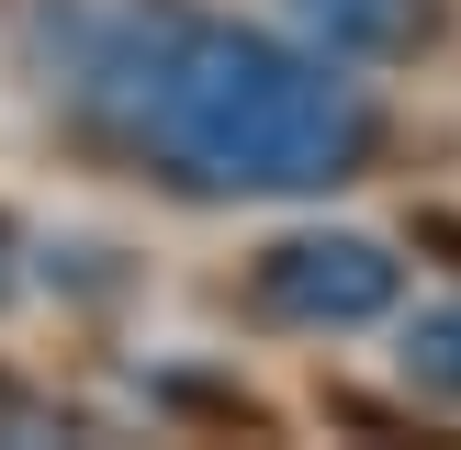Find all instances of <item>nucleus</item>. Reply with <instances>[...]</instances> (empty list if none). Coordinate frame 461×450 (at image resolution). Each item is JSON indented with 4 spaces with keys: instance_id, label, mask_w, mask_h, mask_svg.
I'll return each mask as SVG.
<instances>
[{
    "instance_id": "nucleus-4",
    "label": "nucleus",
    "mask_w": 461,
    "mask_h": 450,
    "mask_svg": "<svg viewBox=\"0 0 461 450\" xmlns=\"http://www.w3.org/2000/svg\"><path fill=\"white\" fill-rule=\"evenodd\" d=\"M394 360H405L417 394L461 405V304H417V315H405V338H394Z\"/></svg>"
},
{
    "instance_id": "nucleus-3",
    "label": "nucleus",
    "mask_w": 461,
    "mask_h": 450,
    "mask_svg": "<svg viewBox=\"0 0 461 450\" xmlns=\"http://www.w3.org/2000/svg\"><path fill=\"white\" fill-rule=\"evenodd\" d=\"M293 22L338 68H405L450 34V0H293Z\"/></svg>"
},
{
    "instance_id": "nucleus-1",
    "label": "nucleus",
    "mask_w": 461,
    "mask_h": 450,
    "mask_svg": "<svg viewBox=\"0 0 461 450\" xmlns=\"http://www.w3.org/2000/svg\"><path fill=\"white\" fill-rule=\"evenodd\" d=\"M79 102L180 192H338L372 158V102L338 79V57L282 45L259 22H225L203 0H124L90 22Z\"/></svg>"
},
{
    "instance_id": "nucleus-2",
    "label": "nucleus",
    "mask_w": 461,
    "mask_h": 450,
    "mask_svg": "<svg viewBox=\"0 0 461 450\" xmlns=\"http://www.w3.org/2000/svg\"><path fill=\"white\" fill-rule=\"evenodd\" d=\"M405 304V259L383 237H349V225H315V237H270L248 259V315L259 327H304V338H338V327H372V315Z\"/></svg>"
}]
</instances>
